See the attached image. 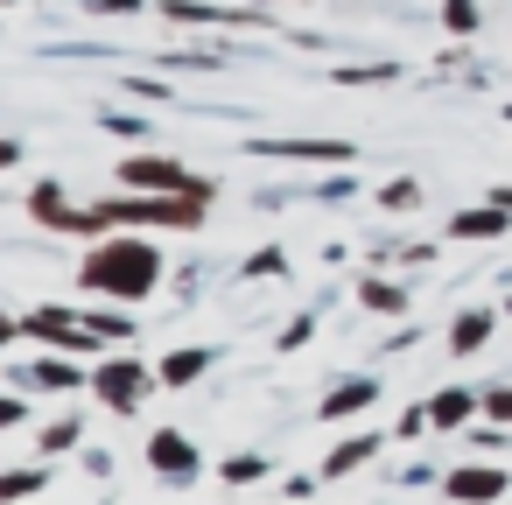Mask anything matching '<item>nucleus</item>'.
<instances>
[{
	"instance_id": "2",
	"label": "nucleus",
	"mask_w": 512,
	"mask_h": 505,
	"mask_svg": "<svg viewBox=\"0 0 512 505\" xmlns=\"http://www.w3.org/2000/svg\"><path fill=\"white\" fill-rule=\"evenodd\" d=\"M456 232L463 239H491V232H505V211H470V218H456Z\"/></svg>"
},
{
	"instance_id": "8",
	"label": "nucleus",
	"mask_w": 512,
	"mask_h": 505,
	"mask_svg": "<svg viewBox=\"0 0 512 505\" xmlns=\"http://www.w3.org/2000/svg\"><path fill=\"white\" fill-rule=\"evenodd\" d=\"M491 407H498V414H512V393H491Z\"/></svg>"
},
{
	"instance_id": "3",
	"label": "nucleus",
	"mask_w": 512,
	"mask_h": 505,
	"mask_svg": "<svg viewBox=\"0 0 512 505\" xmlns=\"http://www.w3.org/2000/svg\"><path fill=\"white\" fill-rule=\"evenodd\" d=\"M505 477L498 470H463V477H449V491H463V498H477V491H498Z\"/></svg>"
},
{
	"instance_id": "6",
	"label": "nucleus",
	"mask_w": 512,
	"mask_h": 505,
	"mask_svg": "<svg viewBox=\"0 0 512 505\" xmlns=\"http://www.w3.org/2000/svg\"><path fill=\"white\" fill-rule=\"evenodd\" d=\"M372 400V386L358 379V386H344V393H330V414H351V407H365Z\"/></svg>"
},
{
	"instance_id": "1",
	"label": "nucleus",
	"mask_w": 512,
	"mask_h": 505,
	"mask_svg": "<svg viewBox=\"0 0 512 505\" xmlns=\"http://www.w3.org/2000/svg\"><path fill=\"white\" fill-rule=\"evenodd\" d=\"M148 274H155V260H148L141 246L113 253V260H92V281H99V288H120V295H141V288H148Z\"/></svg>"
},
{
	"instance_id": "4",
	"label": "nucleus",
	"mask_w": 512,
	"mask_h": 505,
	"mask_svg": "<svg viewBox=\"0 0 512 505\" xmlns=\"http://www.w3.org/2000/svg\"><path fill=\"white\" fill-rule=\"evenodd\" d=\"M155 463H169V470H190V449H183V435H155Z\"/></svg>"
},
{
	"instance_id": "5",
	"label": "nucleus",
	"mask_w": 512,
	"mask_h": 505,
	"mask_svg": "<svg viewBox=\"0 0 512 505\" xmlns=\"http://www.w3.org/2000/svg\"><path fill=\"white\" fill-rule=\"evenodd\" d=\"M484 330H491V316H463V330H456V351H477V344H484Z\"/></svg>"
},
{
	"instance_id": "7",
	"label": "nucleus",
	"mask_w": 512,
	"mask_h": 505,
	"mask_svg": "<svg viewBox=\"0 0 512 505\" xmlns=\"http://www.w3.org/2000/svg\"><path fill=\"white\" fill-rule=\"evenodd\" d=\"M463 414H470L463 393H442V400H435V421H463Z\"/></svg>"
}]
</instances>
